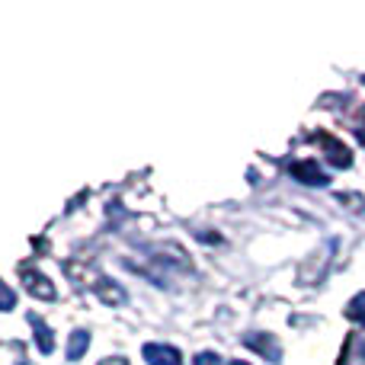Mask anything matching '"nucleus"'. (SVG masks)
<instances>
[{"label": "nucleus", "instance_id": "obj_1", "mask_svg": "<svg viewBox=\"0 0 365 365\" xmlns=\"http://www.w3.org/2000/svg\"><path fill=\"white\" fill-rule=\"evenodd\" d=\"M240 343H244L247 349H253V353H259L266 362H272V365L282 362V346H279V340H276L272 334L253 330V334H244V336H240Z\"/></svg>", "mask_w": 365, "mask_h": 365}, {"label": "nucleus", "instance_id": "obj_2", "mask_svg": "<svg viewBox=\"0 0 365 365\" xmlns=\"http://www.w3.org/2000/svg\"><path fill=\"white\" fill-rule=\"evenodd\" d=\"M314 141L324 148V158L330 160V167H336V170H349V167H353V154H349V148L343 145L340 138H334V135H327V132H317Z\"/></svg>", "mask_w": 365, "mask_h": 365}, {"label": "nucleus", "instance_id": "obj_3", "mask_svg": "<svg viewBox=\"0 0 365 365\" xmlns=\"http://www.w3.org/2000/svg\"><path fill=\"white\" fill-rule=\"evenodd\" d=\"M19 279H23L26 292H29L32 298H42V302H55L58 292L55 285H51L48 276H42L38 269H32V266H19Z\"/></svg>", "mask_w": 365, "mask_h": 365}, {"label": "nucleus", "instance_id": "obj_4", "mask_svg": "<svg viewBox=\"0 0 365 365\" xmlns=\"http://www.w3.org/2000/svg\"><path fill=\"white\" fill-rule=\"evenodd\" d=\"M289 173H292V177H295L298 182H302V186L321 189V186H327V182H330V177L314 164V160H292V164H289Z\"/></svg>", "mask_w": 365, "mask_h": 365}, {"label": "nucleus", "instance_id": "obj_5", "mask_svg": "<svg viewBox=\"0 0 365 365\" xmlns=\"http://www.w3.org/2000/svg\"><path fill=\"white\" fill-rule=\"evenodd\" d=\"M141 356L148 365H182V353L170 343H145Z\"/></svg>", "mask_w": 365, "mask_h": 365}, {"label": "nucleus", "instance_id": "obj_6", "mask_svg": "<svg viewBox=\"0 0 365 365\" xmlns=\"http://www.w3.org/2000/svg\"><path fill=\"white\" fill-rule=\"evenodd\" d=\"M93 292H96V298H100L103 304H109V308H119V304H125V302H128L125 289H122L119 282H113V279H106V276L96 279Z\"/></svg>", "mask_w": 365, "mask_h": 365}, {"label": "nucleus", "instance_id": "obj_7", "mask_svg": "<svg viewBox=\"0 0 365 365\" xmlns=\"http://www.w3.org/2000/svg\"><path fill=\"white\" fill-rule=\"evenodd\" d=\"M29 327H32V340H36V349L42 356L55 353V334H51V327L42 321L38 314H29Z\"/></svg>", "mask_w": 365, "mask_h": 365}, {"label": "nucleus", "instance_id": "obj_8", "mask_svg": "<svg viewBox=\"0 0 365 365\" xmlns=\"http://www.w3.org/2000/svg\"><path fill=\"white\" fill-rule=\"evenodd\" d=\"M87 349H90V334L87 330H74V334L68 336V349H64V356H68V362H81Z\"/></svg>", "mask_w": 365, "mask_h": 365}, {"label": "nucleus", "instance_id": "obj_9", "mask_svg": "<svg viewBox=\"0 0 365 365\" xmlns=\"http://www.w3.org/2000/svg\"><path fill=\"white\" fill-rule=\"evenodd\" d=\"M346 321L359 324V327H365V292H359V295L353 298V302L346 304Z\"/></svg>", "mask_w": 365, "mask_h": 365}, {"label": "nucleus", "instance_id": "obj_10", "mask_svg": "<svg viewBox=\"0 0 365 365\" xmlns=\"http://www.w3.org/2000/svg\"><path fill=\"white\" fill-rule=\"evenodd\" d=\"M13 308H16V292H13L10 285L0 279V311L6 314V311H13Z\"/></svg>", "mask_w": 365, "mask_h": 365}, {"label": "nucleus", "instance_id": "obj_11", "mask_svg": "<svg viewBox=\"0 0 365 365\" xmlns=\"http://www.w3.org/2000/svg\"><path fill=\"white\" fill-rule=\"evenodd\" d=\"M192 365H225V359L218 353H212V349H205V353H195Z\"/></svg>", "mask_w": 365, "mask_h": 365}, {"label": "nucleus", "instance_id": "obj_12", "mask_svg": "<svg viewBox=\"0 0 365 365\" xmlns=\"http://www.w3.org/2000/svg\"><path fill=\"white\" fill-rule=\"evenodd\" d=\"M100 365H128L125 356H109V359H103Z\"/></svg>", "mask_w": 365, "mask_h": 365}, {"label": "nucleus", "instance_id": "obj_13", "mask_svg": "<svg viewBox=\"0 0 365 365\" xmlns=\"http://www.w3.org/2000/svg\"><path fill=\"white\" fill-rule=\"evenodd\" d=\"M231 365H250V362H240V359H237V362H231Z\"/></svg>", "mask_w": 365, "mask_h": 365}]
</instances>
